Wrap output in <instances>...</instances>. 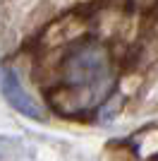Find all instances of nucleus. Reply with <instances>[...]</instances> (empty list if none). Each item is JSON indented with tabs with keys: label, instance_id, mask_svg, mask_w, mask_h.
<instances>
[{
	"label": "nucleus",
	"instance_id": "1",
	"mask_svg": "<svg viewBox=\"0 0 158 161\" xmlns=\"http://www.w3.org/2000/svg\"><path fill=\"white\" fill-rule=\"evenodd\" d=\"M108 77V55L103 48H82L65 63V80L72 87H93Z\"/></svg>",
	"mask_w": 158,
	"mask_h": 161
},
{
	"label": "nucleus",
	"instance_id": "2",
	"mask_svg": "<svg viewBox=\"0 0 158 161\" xmlns=\"http://www.w3.org/2000/svg\"><path fill=\"white\" fill-rule=\"evenodd\" d=\"M0 87H3V94H5L7 103H10L14 111H19L22 115L34 118V120H41V118H43L41 106L26 94V89L22 87V82H19V77H17L14 70L5 67V70L0 72Z\"/></svg>",
	"mask_w": 158,
	"mask_h": 161
}]
</instances>
